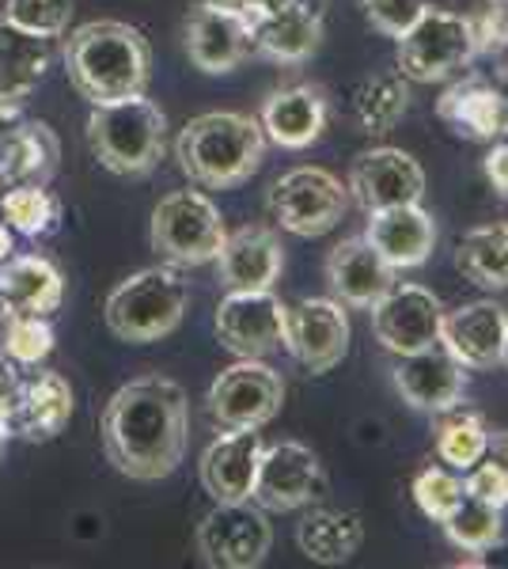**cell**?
Segmentation results:
<instances>
[{"instance_id": "1", "label": "cell", "mask_w": 508, "mask_h": 569, "mask_svg": "<svg viewBox=\"0 0 508 569\" xmlns=\"http://www.w3.org/2000/svg\"><path fill=\"white\" fill-rule=\"evenodd\" d=\"M190 402L182 383L149 372L122 383L103 410V452L118 475L160 482L187 456Z\"/></svg>"}, {"instance_id": "2", "label": "cell", "mask_w": 508, "mask_h": 569, "mask_svg": "<svg viewBox=\"0 0 508 569\" xmlns=\"http://www.w3.org/2000/svg\"><path fill=\"white\" fill-rule=\"evenodd\" d=\"M64 72L91 107L145 96L152 77L149 39L122 20H91L64 39Z\"/></svg>"}, {"instance_id": "3", "label": "cell", "mask_w": 508, "mask_h": 569, "mask_svg": "<svg viewBox=\"0 0 508 569\" xmlns=\"http://www.w3.org/2000/svg\"><path fill=\"white\" fill-rule=\"evenodd\" d=\"M175 160L190 182L206 190H232L262 168L266 133L258 118L239 110H209L190 118L175 137Z\"/></svg>"}, {"instance_id": "4", "label": "cell", "mask_w": 508, "mask_h": 569, "mask_svg": "<svg viewBox=\"0 0 508 569\" xmlns=\"http://www.w3.org/2000/svg\"><path fill=\"white\" fill-rule=\"evenodd\" d=\"M88 149L110 176H149L168 149V114L145 96L96 103L88 114Z\"/></svg>"}, {"instance_id": "5", "label": "cell", "mask_w": 508, "mask_h": 569, "mask_svg": "<svg viewBox=\"0 0 508 569\" xmlns=\"http://www.w3.org/2000/svg\"><path fill=\"white\" fill-rule=\"evenodd\" d=\"M190 305V284L182 278V266H149L137 270L133 278L114 284L103 305L107 330L118 342L149 346L168 338L182 323Z\"/></svg>"}, {"instance_id": "6", "label": "cell", "mask_w": 508, "mask_h": 569, "mask_svg": "<svg viewBox=\"0 0 508 569\" xmlns=\"http://www.w3.org/2000/svg\"><path fill=\"white\" fill-rule=\"evenodd\" d=\"M228 228L201 190H175L152 209L149 243L171 266H206L217 259Z\"/></svg>"}, {"instance_id": "7", "label": "cell", "mask_w": 508, "mask_h": 569, "mask_svg": "<svg viewBox=\"0 0 508 569\" xmlns=\"http://www.w3.org/2000/svg\"><path fill=\"white\" fill-rule=\"evenodd\" d=\"M478 53V31L467 16L448 8H425L418 23L399 39V72L406 80L432 84L464 72Z\"/></svg>"}, {"instance_id": "8", "label": "cell", "mask_w": 508, "mask_h": 569, "mask_svg": "<svg viewBox=\"0 0 508 569\" xmlns=\"http://www.w3.org/2000/svg\"><path fill=\"white\" fill-rule=\"evenodd\" d=\"M349 201H353L349 198V187L335 171L292 168L273 179L266 206H270V217L285 232L316 240V236H327L330 228L341 224V217L349 213Z\"/></svg>"}, {"instance_id": "9", "label": "cell", "mask_w": 508, "mask_h": 569, "mask_svg": "<svg viewBox=\"0 0 508 569\" xmlns=\"http://www.w3.org/2000/svg\"><path fill=\"white\" fill-rule=\"evenodd\" d=\"M285 380L262 357H239L232 369L212 380L206 395L209 418L217 429H262L281 415Z\"/></svg>"}, {"instance_id": "10", "label": "cell", "mask_w": 508, "mask_h": 569, "mask_svg": "<svg viewBox=\"0 0 508 569\" xmlns=\"http://www.w3.org/2000/svg\"><path fill=\"white\" fill-rule=\"evenodd\" d=\"M270 547V512L255 501H217L198 525V555L212 569H255Z\"/></svg>"}, {"instance_id": "11", "label": "cell", "mask_w": 508, "mask_h": 569, "mask_svg": "<svg viewBox=\"0 0 508 569\" xmlns=\"http://www.w3.org/2000/svg\"><path fill=\"white\" fill-rule=\"evenodd\" d=\"M322 490H327V475H322L319 456L308 445L277 440V445L262 448L258 479L251 490L255 505H262L266 512H297L319 501Z\"/></svg>"}, {"instance_id": "12", "label": "cell", "mask_w": 508, "mask_h": 569, "mask_svg": "<svg viewBox=\"0 0 508 569\" xmlns=\"http://www.w3.org/2000/svg\"><path fill=\"white\" fill-rule=\"evenodd\" d=\"M349 316L341 300L308 297L285 308V350L311 376L330 372L349 353Z\"/></svg>"}, {"instance_id": "13", "label": "cell", "mask_w": 508, "mask_h": 569, "mask_svg": "<svg viewBox=\"0 0 508 569\" xmlns=\"http://www.w3.org/2000/svg\"><path fill=\"white\" fill-rule=\"evenodd\" d=\"M372 335L391 357L425 350V346L440 342V319H445V305L421 284H399L376 300L372 308Z\"/></svg>"}, {"instance_id": "14", "label": "cell", "mask_w": 508, "mask_h": 569, "mask_svg": "<svg viewBox=\"0 0 508 569\" xmlns=\"http://www.w3.org/2000/svg\"><path fill=\"white\" fill-rule=\"evenodd\" d=\"M182 46L193 69L220 77L243 66L255 53V31L239 8H220V4H198L187 16L182 27Z\"/></svg>"}, {"instance_id": "15", "label": "cell", "mask_w": 508, "mask_h": 569, "mask_svg": "<svg viewBox=\"0 0 508 569\" xmlns=\"http://www.w3.org/2000/svg\"><path fill=\"white\" fill-rule=\"evenodd\" d=\"M349 198L357 201L365 213L391 206H414L425 198V168L402 149H368L360 152L349 168Z\"/></svg>"}, {"instance_id": "16", "label": "cell", "mask_w": 508, "mask_h": 569, "mask_svg": "<svg viewBox=\"0 0 508 569\" xmlns=\"http://www.w3.org/2000/svg\"><path fill=\"white\" fill-rule=\"evenodd\" d=\"M391 380L395 391L421 415H445L464 402L467 391V369L440 342L395 357Z\"/></svg>"}, {"instance_id": "17", "label": "cell", "mask_w": 508, "mask_h": 569, "mask_svg": "<svg viewBox=\"0 0 508 569\" xmlns=\"http://www.w3.org/2000/svg\"><path fill=\"white\" fill-rule=\"evenodd\" d=\"M217 338L236 357H266L285 346V305L273 289L228 292L217 308Z\"/></svg>"}, {"instance_id": "18", "label": "cell", "mask_w": 508, "mask_h": 569, "mask_svg": "<svg viewBox=\"0 0 508 569\" xmlns=\"http://www.w3.org/2000/svg\"><path fill=\"white\" fill-rule=\"evenodd\" d=\"M217 281L228 292H258L273 289V281L285 270V247L281 236L266 224H247L225 236L217 251Z\"/></svg>"}, {"instance_id": "19", "label": "cell", "mask_w": 508, "mask_h": 569, "mask_svg": "<svg viewBox=\"0 0 508 569\" xmlns=\"http://www.w3.org/2000/svg\"><path fill=\"white\" fill-rule=\"evenodd\" d=\"M266 440L258 429H225L198 463L201 490L212 501H251Z\"/></svg>"}, {"instance_id": "20", "label": "cell", "mask_w": 508, "mask_h": 569, "mask_svg": "<svg viewBox=\"0 0 508 569\" xmlns=\"http://www.w3.org/2000/svg\"><path fill=\"white\" fill-rule=\"evenodd\" d=\"M508 316L494 300H470L440 319V346L456 357L464 369H494L501 365Z\"/></svg>"}, {"instance_id": "21", "label": "cell", "mask_w": 508, "mask_h": 569, "mask_svg": "<svg viewBox=\"0 0 508 569\" xmlns=\"http://www.w3.org/2000/svg\"><path fill=\"white\" fill-rule=\"evenodd\" d=\"M327 96L316 84H289V88H277L270 91V99L262 103V126L266 141H273L277 149H311L319 141L322 130H327Z\"/></svg>"}, {"instance_id": "22", "label": "cell", "mask_w": 508, "mask_h": 569, "mask_svg": "<svg viewBox=\"0 0 508 569\" xmlns=\"http://www.w3.org/2000/svg\"><path fill=\"white\" fill-rule=\"evenodd\" d=\"M322 16H327V0H292L270 16H255V50L281 66H300L319 50Z\"/></svg>"}, {"instance_id": "23", "label": "cell", "mask_w": 508, "mask_h": 569, "mask_svg": "<svg viewBox=\"0 0 508 569\" xmlns=\"http://www.w3.org/2000/svg\"><path fill=\"white\" fill-rule=\"evenodd\" d=\"M395 266L365 236H349L327 254V284L335 300L349 308H372L395 284Z\"/></svg>"}, {"instance_id": "24", "label": "cell", "mask_w": 508, "mask_h": 569, "mask_svg": "<svg viewBox=\"0 0 508 569\" xmlns=\"http://www.w3.org/2000/svg\"><path fill=\"white\" fill-rule=\"evenodd\" d=\"M365 240L372 243L395 270H414V266L429 262V254L437 251V220H432V213H425L421 201H414V206L376 209V213H368Z\"/></svg>"}, {"instance_id": "25", "label": "cell", "mask_w": 508, "mask_h": 569, "mask_svg": "<svg viewBox=\"0 0 508 569\" xmlns=\"http://www.w3.org/2000/svg\"><path fill=\"white\" fill-rule=\"evenodd\" d=\"M64 300L61 270L42 254H12L0 262V316L50 319Z\"/></svg>"}, {"instance_id": "26", "label": "cell", "mask_w": 508, "mask_h": 569, "mask_svg": "<svg viewBox=\"0 0 508 569\" xmlns=\"http://www.w3.org/2000/svg\"><path fill=\"white\" fill-rule=\"evenodd\" d=\"M440 122L451 126V133L467 137V141H497L508 133V103L494 84L478 77H464L451 84L437 103Z\"/></svg>"}, {"instance_id": "27", "label": "cell", "mask_w": 508, "mask_h": 569, "mask_svg": "<svg viewBox=\"0 0 508 569\" xmlns=\"http://www.w3.org/2000/svg\"><path fill=\"white\" fill-rule=\"evenodd\" d=\"M61 160V141L46 122H31L23 118L12 130L4 144H0V187H27V182H46L53 179Z\"/></svg>"}, {"instance_id": "28", "label": "cell", "mask_w": 508, "mask_h": 569, "mask_svg": "<svg viewBox=\"0 0 508 569\" xmlns=\"http://www.w3.org/2000/svg\"><path fill=\"white\" fill-rule=\"evenodd\" d=\"M72 418V388L61 372H39L20 383L12 429L27 440H53Z\"/></svg>"}, {"instance_id": "29", "label": "cell", "mask_w": 508, "mask_h": 569, "mask_svg": "<svg viewBox=\"0 0 508 569\" xmlns=\"http://www.w3.org/2000/svg\"><path fill=\"white\" fill-rule=\"evenodd\" d=\"M53 61V39L8 23L0 16V99H23L39 88Z\"/></svg>"}, {"instance_id": "30", "label": "cell", "mask_w": 508, "mask_h": 569, "mask_svg": "<svg viewBox=\"0 0 508 569\" xmlns=\"http://www.w3.org/2000/svg\"><path fill=\"white\" fill-rule=\"evenodd\" d=\"M297 543L311 562L341 566L365 547V520L353 509H308L297 525Z\"/></svg>"}, {"instance_id": "31", "label": "cell", "mask_w": 508, "mask_h": 569, "mask_svg": "<svg viewBox=\"0 0 508 569\" xmlns=\"http://www.w3.org/2000/svg\"><path fill=\"white\" fill-rule=\"evenodd\" d=\"M456 266L482 289H508V224H478L459 240Z\"/></svg>"}, {"instance_id": "32", "label": "cell", "mask_w": 508, "mask_h": 569, "mask_svg": "<svg viewBox=\"0 0 508 569\" xmlns=\"http://www.w3.org/2000/svg\"><path fill=\"white\" fill-rule=\"evenodd\" d=\"M406 107H410V88L402 72H376L353 91V114L365 133H391L406 118Z\"/></svg>"}, {"instance_id": "33", "label": "cell", "mask_w": 508, "mask_h": 569, "mask_svg": "<svg viewBox=\"0 0 508 569\" xmlns=\"http://www.w3.org/2000/svg\"><path fill=\"white\" fill-rule=\"evenodd\" d=\"M486 448H489V429L475 410L451 407L440 415V421H437V456L445 467L464 475L482 460Z\"/></svg>"}, {"instance_id": "34", "label": "cell", "mask_w": 508, "mask_h": 569, "mask_svg": "<svg viewBox=\"0 0 508 569\" xmlns=\"http://www.w3.org/2000/svg\"><path fill=\"white\" fill-rule=\"evenodd\" d=\"M0 213H4V224L12 232L39 240V236H50L61 224V201L39 182H27V187H8L0 194Z\"/></svg>"}, {"instance_id": "35", "label": "cell", "mask_w": 508, "mask_h": 569, "mask_svg": "<svg viewBox=\"0 0 508 569\" xmlns=\"http://www.w3.org/2000/svg\"><path fill=\"white\" fill-rule=\"evenodd\" d=\"M505 509H494V505L478 501V498H467L456 505V509L448 512L440 525H445L448 539L456 543L459 550H470V555H482L497 543V539H505V520H501Z\"/></svg>"}, {"instance_id": "36", "label": "cell", "mask_w": 508, "mask_h": 569, "mask_svg": "<svg viewBox=\"0 0 508 569\" xmlns=\"http://www.w3.org/2000/svg\"><path fill=\"white\" fill-rule=\"evenodd\" d=\"M0 353H4L16 369H34V365L53 353V327L46 323L42 316H4Z\"/></svg>"}, {"instance_id": "37", "label": "cell", "mask_w": 508, "mask_h": 569, "mask_svg": "<svg viewBox=\"0 0 508 569\" xmlns=\"http://www.w3.org/2000/svg\"><path fill=\"white\" fill-rule=\"evenodd\" d=\"M467 498V486H464V475L451 471V467H440V463H429L418 471L414 479V501L418 509L425 512L429 520H445L459 501Z\"/></svg>"}, {"instance_id": "38", "label": "cell", "mask_w": 508, "mask_h": 569, "mask_svg": "<svg viewBox=\"0 0 508 569\" xmlns=\"http://www.w3.org/2000/svg\"><path fill=\"white\" fill-rule=\"evenodd\" d=\"M72 0H8L4 20L23 27V31L46 34V39H61L72 20Z\"/></svg>"}, {"instance_id": "39", "label": "cell", "mask_w": 508, "mask_h": 569, "mask_svg": "<svg viewBox=\"0 0 508 569\" xmlns=\"http://www.w3.org/2000/svg\"><path fill=\"white\" fill-rule=\"evenodd\" d=\"M360 8H365L368 23L380 34L402 39V34L418 23V16L429 8V0H360Z\"/></svg>"}, {"instance_id": "40", "label": "cell", "mask_w": 508, "mask_h": 569, "mask_svg": "<svg viewBox=\"0 0 508 569\" xmlns=\"http://www.w3.org/2000/svg\"><path fill=\"white\" fill-rule=\"evenodd\" d=\"M464 486L470 498L494 505V509H508V471L489 460V456H482L470 471H464Z\"/></svg>"}, {"instance_id": "41", "label": "cell", "mask_w": 508, "mask_h": 569, "mask_svg": "<svg viewBox=\"0 0 508 569\" xmlns=\"http://www.w3.org/2000/svg\"><path fill=\"white\" fill-rule=\"evenodd\" d=\"M486 179L494 182L501 194H508V141L494 144V152L486 156Z\"/></svg>"}, {"instance_id": "42", "label": "cell", "mask_w": 508, "mask_h": 569, "mask_svg": "<svg viewBox=\"0 0 508 569\" xmlns=\"http://www.w3.org/2000/svg\"><path fill=\"white\" fill-rule=\"evenodd\" d=\"M23 122V107H20V99H0V144L12 137L16 126Z\"/></svg>"}, {"instance_id": "43", "label": "cell", "mask_w": 508, "mask_h": 569, "mask_svg": "<svg viewBox=\"0 0 508 569\" xmlns=\"http://www.w3.org/2000/svg\"><path fill=\"white\" fill-rule=\"evenodd\" d=\"M20 395V376H16V365L0 353V402H16Z\"/></svg>"}, {"instance_id": "44", "label": "cell", "mask_w": 508, "mask_h": 569, "mask_svg": "<svg viewBox=\"0 0 508 569\" xmlns=\"http://www.w3.org/2000/svg\"><path fill=\"white\" fill-rule=\"evenodd\" d=\"M486 456L494 463H501L505 471H508V429H501V433H489V448H486Z\"/></svg>"}, {"instance_id": "45", "label": "cell", "mask_w": 508, "mask_h": 569, "mask_svg": "<svg viewBox=\"0 0 508 569\" xmlns=\"http://www.w3.org/2000/svg\"><path fill=\"white\" fill-rule=\"evenodd\" d=\"M12 251H16V240H12V228L0 220V262L4 259H12Z\"/></svg>"}, {"instance_id": "46", "label": "cell", "mask_w": 508, "mask_h": 569, "mask_svg": "<svg viewBox=\"0 0 508 569\" xmlns=\"http://www.w3.org/2000/svg\"><path fill=\"white\" fill-rule=\"evenodd\" d=\"M201 4H220V8H239V12H247L251 0H201Z\"/></svg>"}, {"instance_id": "47", "label": "cell", "mask_w": 508, "mask_h": 569, "mask_svg": "<svg viewBox=\"0 0 508 569\" xmlns=\"http://www.w3.org/2000/svg\"><path fill=\"white\" fill-rule=\"evenodd\" d=\"M501 365L508 369V330H505V346H501Z\"/></svg>"}]
</instances>
